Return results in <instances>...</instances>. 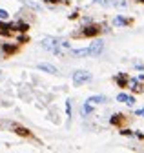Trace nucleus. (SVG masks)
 Wrapping results in <instances>:
<instances>
[{"mask_svg":"<svg viewBox=\"0 0 144 153\" xmlns=\"http://www.w3.org/2000/svg\"><path fill=\"white\" fill-rule=\"evenodd\" d=\"M89 80H91V73H88L86 69H79V71L73 73V84L75 86H82Z\"/></svg>","mask_w":144,"mask_h":153,"instance_id":"obj_1","label":"nucleus"},{"mask_svg":"<svg viewBox=\"0 0 144 153\" xmlns=\"http://www.w3.org/2000/svg\"><path fill=\"white\" fill-rule=\"evenodd\" d=\"M59 46H60V42L57 40V38H44V40H42V48L44 49H49L53 53H60L59 51Z\"/></svg>","mask_w":144,"mask_h":153,"instance_id":"obj_2","label":"nucleus"},{"mask_svg":"<svg viewBox=\"0 0 144 153\" xmlns=\"http://www.w3.org/2000/svg\"><path fill=\"white\" fill-rule=\"evenodd\" d=\"M102 49H104V42L102 40H95L91 46H89V55H91V56H99L102 53Z\"/></svg>","mask_w":144,"mask_h":153,"instance_id":"obj_3","label":"nucleus"},{"mask_svg":"<svg viewBox=\"0 0 144 153\" xmlns=\"http://www.w3.org/2000/svg\"><path fill=\"white\" fill-rule=\"evenodd\" d=\"M117 100H119V102H126L128 106H133V104H135V99L131 97V95H126V93H119V95H117Z\"/></svg>","mask_w":144,"mask_h":153,"instance_id":"obj_4","label":"nucleus"},{"mask_svg":"<svg viewBox=\"0 0 144 153\" xmlns=\"http://www.w3.org/2000/svg\"><path fill=\"white\" fill-rule=\"evenodd\" d=\"M99 26H86L84 29H82V35L84 36H95V35H99Z\"/></svg>","mask_w":144,"mask_h":153,"instance_id":"obj_5","label":"nucleus"},{"mask_svg":"<svg viewBox=\"0 0 144 153\" xmlns=\"http://www.w3.org/2000/svg\"><path fill=\"white\" fill-rule=\"evenodd\" d=\"M40 71H46V73H51V75H57L59 73V69L55 68V66H51V64H39L37 66Z\"/></svg>","mask_w":144,"mask_h":153,"instance_id":"obj_6","label":"nucleus"},{"mask_svg":"<svg viewBox=\"0 0 144 153\" xmlns=\"http://www.w3.org/2000/svg\"><path fill=\"white\" fill-rule=\"evenodd\" d=\"M115 82H117V84H119L120 88H126V84H128L130 80H128V76H126L124 73H119V75L115 76Z\"/></svg>","mask_w":144,"mask_h":153,"instance_id":"obj_7","label":"nucleus"},{"mask_svg":"<svg viewBox=\"0 0 144 153\" xmlns=\"http://www.w3.org/2000/svg\"><path fill=\"white\" fill-rule=\"evenodd\" d=\"M88 102L89 104H102V102H106V97H102V95H95V97H89Z\"/></svg>","mask_w":144,"mask_h":153,"instance_id":"obj_8","label":"nucleus"},{"mask_svg":"<svg viewBox=\"0 0 144 153\" xmlns=\"http://www.w3.org/2000/svg\"><path fill=\"white\" fill-rule=\"evenodd\" d=\"M2 49H4V53H6V55H11V53H15V51H16V46H11V44H2Z\"/></svg>","mask_w":144,"mask_h":153,"instance_id":"obj_9","label":"nucleus"},{"mask_svg":"<svg viewBox=\"0 0 144 153\" xmlns=\"http://www.w3.org/2000/svg\"><path fill=\"white\" fill-rule=\"evenodd\" d=\"M73 55H75V56H88V55H89V48H84V49H73Z\"/></svg>","mask_w":144,"mask_h":153,"instance_id":"obj_10","label":"nucleus"},{"mask_svg":"<svg viewBox=\"0 0 144 153\" xmlns=\"http://www.w3.org/2000/svg\"><path fill=\"white\" fill-rule=\"evenodd\" d=\"M13 27H11V24H4V22H0V33L2 35H9V31H11Z\"/></svg>","mask_w":144,"mask_h":153,"instance_id":"obj_11","label":"nucleus"},{"mask_svg":"<svg viewBox=\"0 0 144 153\" xmlns=\"http://www.w3.org/2000/svg\"><path fill=\"white\" fill-rule=\"evenodd\" d=\"M122 120H124V117H122V115H119V113H117V115H113V117L110 119V122H111L113 126H117V124H120Z\"/></svg>","mask_w":144,"mask_h":153,"instance_id":"obj_12","label":"nucleus"},{"mask_svg":"<svg viewBox=\"0 0 144 153\" xmlns=\"http://www.w3.org/2000/svg\"><path fill=\"white\" fill-rule=\"evenodd\" d=\"M110 4L115 6V7H126V6H128L126 0H110Z\"/></svg>","mask_w":144,"mask_h":153,"instance_id":"obj_13","label":"nucleus"},{"mask_svg":"<svg viewBox=\"0 0 144 153\" xmlns=\"http://www.w3.org/2000/svg\"><path fill=\"white\" fill-rule=\"evenodd\" d=\"M130 89H131V91H139V89H140V86H139V80L131 79V80H130Z\"/></svg>","mask_w":144,"mask_h":153,"instance_id":"obj_14","label":"nucleus"},{"mask_svg":"<svg viewBox=\"0 0 144 153\" xmlns=\"http://www.w3.org/2000/svg\"><path fill=\"white\" fill-rule=\"evenodd\" d=\"M91 111H93V108H91V104H89V102L82 106V115H89Z\"/></svg>","mask_w":144,"mask_h":153,"instance_id":"obj_15","label":"nucleus"},{"mask_svg":"<svg viewBox=\"0 0 144 153\" xmlns=\"http://www.w3.org/2000/svg\"><path fill=\"white\" fill-rule=\"evenodd\" d=\"M113 24H115V26H124V24H128V20H126V18H122V16H117L115 20H113Z\"/></svg>","mask_w":144,"mask_h":153,"instance_id":"obj_16","label":"nucleus"},{"mask_svg":"<svg viewBox=\"0 0 144 153\" xmlns=\"http://www.w3.org/2000/svg\"><path fill=\"white\" fill-rule=\"evenodd\" d=\"M7 16H9V13L6 9H0V18H2V20H7Z\"/></svg>","mask_w":144,"mask_h":153,"instance_id":"obj_17","label":"nucleus"},{"mask_svg":"<svg viewBox=\"0 0 144 153\" xmlns=\"http://www.w3.org/2000/svg\"><path fill=\"white\" fill-rule=\"evenodd\" d=\"M16 133H19V135H29V131L24 129V128H16Z\"/></svg>","mask_w":144,"mask_h":153,"instance_id":"obj_18","label":"nucleus"},{"mask_svg":"<svg viewBox=\"0 0 144 153\" xmlns=\"http://www.w3.org/2000/svg\"><path fill=\"white\" fill-rule=\"evenodd\" d=\"M120 133H122V135H128V137H130V135H133V133H131V131H130V129H122V131H120Z\"/></svg>","mask_w":144,"mask_h":153,"instance_id":"obj_19","label":"nucleus"},{"mask_svg":"<svg viewBox=\"0 0 144 153\" xmlns=\"http://www.w3.org/2000/svg\"><path fill=\"white\" fill-rule=\"evenodd\" d=\"M66 111H68V115H69V117H71V104H69V102L66 104Z\"/></svg>","mask_w":144,"mask_h":153,"instance_id":"obj_20","label":"nucleus"},{"mask_svg":"<svg viewBox=\"0 0 144 153\" xmlns=\"http://www.w3.org/2000/svg\"><path fill=\"white\" fill-rule=\"evenodd\" d=\"M137 115H142V117H144V108L142 109H137Z\"/></svg>","mask_w":144,"mask_h":153,"instance_id":"obj_21","label":"nucleus"},{"mask_svg":"<svg viewBox=\"0 0 144 153\" xmlns=\"http://www.w3.org/2000/svg\"><path fill=\"white\" fill-rule=\"evenodd\" d=\"M6 53H4V49H2V46H0V59H2V56H4Z\"/></svg>","mask_w":144,"mask_h":153,"instance_id":"obj_22","label":"nucleus"},{"mask_svg":"<svg viewBox=\"0 0 144 153\" xmlns=\"http://www.w3.org/2000/svg\"><path fill=\"white\" fill-rule=\"evenodd\" d=\"M139 2H142V4H144V0H139Z\"/></svg>","mask_w":144,"mask_h":153,"instance_id":"obj_23","label":"nucleus"}]
</instances>
